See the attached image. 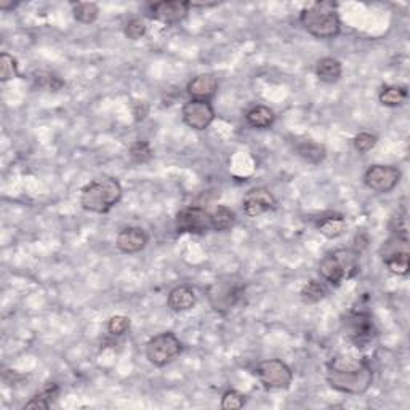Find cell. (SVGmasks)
Here are the masks:
<instances>
[{"mask_svg": "<svg viewBox=\"0 0 410 410\" xmlns=\"http://www.w3.org/2000/svg\"><path fill=\"white\" fill-rule=\"evenodd\" d=\"M210 216H212V226L213 231H228L234 225H236V213L226 205H216L213 210H210Z\"/></svg>", "mask_w": 410, "mask_h": 410, "instance_id": "cell-23", "label": "cell"}, {"mask_svg": "<svg viewBox=\"0 0 410 410\" xmlns=\"http://www.w3.org/2000/svg\"><path fill=\"white\" fill-rule=\"evenodd\" d=\"M191 10L189 2H180V0H162V2H156L149 7L151 18L167 26H173V24L182 23L186 16H188Z\"/></svg>", "mask_w": 410, "mask_h": 410, "instance_id": "cell-13", "label": "cell"}, {"mask_svg": "<svg viewBox=\"0 0 410 410\" xmlns=\"http://www.w3.org/2000/svg\"><path fill=\"white\" fill-rule=\"evenodd\" d=\"M247 397L238 390H228L221 396V409L223 410H239L245 406Z\"/></svg>", "mask_w": 410, "mask_h": 410, "instance_id": "cell-30", "label": "cell"}, {"mask_svg": "<svg viewBox=\"0 0 410 410\" xmlns=\"http://www.w3.org/2000/svg\"><path fill=\"white\" fill-rule=\"evenodd\" d=\"M277 205V201L273 192L268 188H263V186H258V188H252L247 191V194L244 196V213L250 218H255V216H260L266 212L274 210Z\"/></svg>", "mask_w": 410, "mask_h": 410, "instance_id": "cell-14", "label": "cell"}, {"mask_svg": "<svg viewBox=\"0 0 410 410\" xmlns=\"http://www.w3.org/2000/svg\"><path fill=\"white\" fill-rule=\"evenodd\" d=\"M327 293H329V291H327V287H325L324 282L312 279L310 282H306L303 288H301L300 298L306 305H315V303H319V301L327 297Z\"/></svg>", "mask_w": 410, "mask_h": 410, "instance_id": "cell-25", "label": "cell"}, {"mask_svg": "<svg viewBox=\"0 0 410 410\" xmlns=\"http://www.w3.org/2000/svg\"><path fill=\"white\" fill-rule=\"evenodd\" d=\"M175 226L182 234H205L213 229L209 210L197 207V205H189L180 210L175 218Z\"/></svg>", "mask_w": 410, "mask_h": 410, "instance_id": "cell-10", "label": "cell"}, {"mask_svg": "<svg viewBox=\"0 0 410 410\" xmlns=\"http://www.w3.org/2000/svg\"><path fill=\"white\" fill-rule=\"evenodd\" d=\"M18 77V62L13 55L4 52L0 55V81L8 82Z\"/></svg>", "mask_w": 410, "mask_h": 410, "instance_id": "cell-28", "label": "cell"}, {"mask_svg": "<svg viewBox=\"0 0 410 410\" xmlns=\"http://www.w3.org/2000/svg\"><path fill=\"white\" fill-rule=\"evenodd\" d=\"M129 154H130V159L134 160L135 164H148V162H151L154 158V151L146 140L135 141L130 146Z\"/></svg>", "mask_w": 410, "mask_h": 410, "instance_id": "cell-27", "label": "cell"}, {"mask_svg": "<svg viewBox=\"0 0 410 410\" xmlns=\"http://www.w3.org/2000/svg\"><path fill=\"white\" fill-rule=\"evenodd\" d=\"M149 112V107L144 101H135L134 102V114H135V120L136 122H140L144 117L148 116Z\"/></svg>", "mask_w": 410, "mask_h": 410, "instance_id": "cell-34", "label": "cell"}, {"mask_svg": "<svg viewBox=\"0 0 410 410\" xmlns=\"http://www.w3.org/2000/svg\"><path fill=\"white\" fill-rule=\"evenodd\" d=\"M295 153H297L298 158L303 159L308 164L317 165L324 162V159L327 158V149H325L324 144L316 143V141H300L295 144Z\"/></svg>", "mask_w": 410, "mask_h": 410, "instance_id": "cell-21", "label": "cell"}, {"mask_svg": "<svg viewBox=\"0 0 410 410\" xmlns=\"http://www.w3.org/2000/svg\"><path fill=\"white\" fill-rule=\"evenodd\" d=\"M245 120H247V124L253 127V129L266 130L274 125L276 114L269 106L257 105V106H252L250 110L245 112Z\"/></svg>", "mask_w": 410, "mask_h": 410, "instance_id": "cell-19", "label": "cell"}, {"mask_svg": "<svg viewBox=\"0 0 410 410\" xmlns=\"http://www.w3.org/2000/svg\"><path fill=\"white\" fill-rule=\"evenodd\" d=\"M300 23L308 34L312 37L329 40L341 31V20L334 2H316L305 8L300 15Z\"/></svg>", "mask_w": 410, "mask_h": 410, "instance_id": "cell-2", "label": "cell"}, {"mask_svg": "<svg viewBox=\"0 0 410 410\" xmlns=\"http://www.w3.org/2000/svg\"><path fill=\"white\" fill-rule=\"evenodd\" d=\"M146 31H148L146 23H144V20H141V18H138V16L130 18V20L127 21L125 26H124L125 37L130 39V40L143 39L144 35H146Z\"/></svg>", "mask_w": 410, "mask_h": 410, "instance_id": "cell-29", "label": "cell"}, {"mask_svg": "<svg viewBox=\"0 0 410 410\" xmlns=\"http://www.w3.org/2000/svg\"><path fill=\"white\" fill-rule=\"evenodd\" d=\"M359 273V252L354 249H339L327 253L319 264V274L329 284L339 287L341 282Z\"/></svg>", "mask_w": 410, "mask_h": 410, "instance_id": "cell-4", "label": "cell"}, {"mask_svg": "<svg viewBox=\"0 0 410 410\" xmlns=\"http://www.w3.org/2000/svg\"><path fill=\"white\" fill-rule=\"evenodd\" d=\"M402 173L394 165H372L364 173V184L378 194H388L401 182Z\"/></svg>", "mask_w": 410, "mask_h": 410, "instance_id": "cell-11", "label": "cell"}, {"mask_svg": "<svg viewBox=\"0 0 410 410\" xmlns=\"http://www.w3.org/2000/svg\"><path fill=\"white\" fill-rule=\"evenodd\" d=\"M244 292L245 286L240 281H236L234 277H221L209 286L207 298L215 312L228 315L242 300Z\"/></svg>", "mask_w": 410, "mask_h": 410, "instance_id": "cell-5", "label": "cell"}, {"mask_svg": "<svg viewBox=\"0 0 410 410\" xmlns=\"http://www.w3.org/2000/svg\"><path fill=\"white\" fill-rule=\"evenodd\" d=\"M383 263L390 273L407 276L410 269V253L407 234H393L383 245Z\"/></svg>", "mask_w": 410, "mask_h": 410, "instance_id": "cell-8", "label": "cell"}, {"mask_svg": "<svg viewBox=\"0 0 410 410\" xmlns=\"http://www.w3.org/2000/svg\"><path fill=\"white\" fill-rule=\"evenodd\" d=\"M345 332L356 348L364 349L375 340L377 325L369 311H351L345 319Z\"/></svg>", "mask_w": 410, "mask_h": 410, "instance_id": "cell-7", "label": "cell"}, {"mask_svg": "<svg viewBox=\"0 0 410 410\" xmlns=\"http://www.w3.org/2000/svg\"><path fill=\"white\" fill-rule=\"evenodd\" d=\"M330 388L339 393L361 396L373 385V369L364 358L353 354H339L330 359L325 373Z\"/></svg>", "mask_w": 410, "mask_h": 410, "instance_id": "cell-1", "label": "cell"}, {"mask_svg": "<svg viewBox=\"0 0 410 410\" xmlns=\"http://www.w3.org/2000/svg\"><path fill=\"white\" fill-rule=\"evenodd\" d=\"M317 231L327 239H339L346 233V220L340 213H327L321 216L316 223Z\"/></svg>", "mask_w": 410, "mask_h": 410, "instance_id": "cell-18", "label": "cell"}, {"mask_svg": "<svg viewBox=\"0 0 410 410\" xmlns=\"http://www.w3.org/2000/svg\"><path fill=\"white\" fill-rule=\"evenodd\" d=\"M122 186L116 178H96L82 188L81 205L87 212L107 213L122 199Z\"/></svg>", "mask_w": 410, "mask_h": 410, "instance_id": "cell-3", "label": "cell"}, {"mask_svg": "<svg viewBox=\"0 0 410 410\" xmlns=\"http://www.w3.org/2000/svg\"><path fill=\"white\" fill-rule=\"evenodd\" d=\"M59 396V387L57 383H47L44 388H42L37 394H34L31 397V401H28L24 404V410L26 409H50L52 402Z\"/></svg>", "mask_w": 410, "mask_h": 410, "instance_id": "cell-22", "label": "cell"}, {"mask_svg": "<svg viewBox=\"0 0 410 410\" xmlns=\"http://www.w3.org/2000/svg\"><path fill=\"white\" fill-rule=\"evenodd\" d=\"M378 100L383 106L397 107L406 102L407 88L401 86H385L382 90H380Z\"/></svg>", "mask_w": 410, "mask_h": 410, "instance_id": "cell-24", "label": "cell"}, {"mask_svg": "<svg viewBox=\"0 0 410 410\" xmlns=\"http://www.w3.org/2000/svg\"><path fill=\"white\" fill-rule=\"evenodd\" d=\"M183 351V343L173 332H162L146 343V359L154 367H165Z\"/></svg>", "mask_w": 410, "mask_h": 410, "instance_id": "cell-6", "label": "cell"}, {"mask_svg": "<svg viewBox=\"0 0 410 410\" xmlns=\"http://www.w3.org/2000/svg\"><path fill=\"white\" fill-rule=\"evenodd\" d=\"M148 240L149 238H148V234L144 233V229L138 226H129V228H124L122 231L117 234L116 245L122 253H127V255H134V253L144 250V247L148 245Z\"/></svg>", "mask_w": 410, "mask_h": 410, "instance_id": "cell-15", "label": "cell"}, {"mask_svg": "<svg viewBox=\"0 0 410 410\" xmlns=\"http://www.w3.org/2000/svg\"><path fill=\"white\" fill-rule=\"evenodd\" d=\"M255 375L266 390H287L293 380L292 369L281 359L262 361L257 365Z\"/></svg>", "mask_w": 410, "mask_h": 410, "instance_id": "cell-9", "label": "cell"}, {"mask_svg": "<svg viewBox=\"0 0 410 410\" xmlns=\"http://www.w3.org/2000/svg\"><path fill=\"white\" fill-rule=\"evenodd\" d=\"M72 13L76 21L82 24H92L100 16V7L95 2H77L72 5Z\"/></svg>", "mask_w": 410, "mask_h": 410, "instance_id": "cell-26", "label": "cell"}, {"mask_svg": "<svg viewBox=\"0 0 410 410\" xmlns=\"http://www.w3.org/2000/svg\"><path fill=\"white\" fill-rule=\"evenodd\" d=\"M130 325H131L130 317H127L124 315H116L110 317V321H107V332L114 336H120L129 332Z\"/></svg>", "mask_w": 410, "mask_h": 410, "instance_id": "cell-32", "label": "cell"}, {"mask_svg": "<svg viewBox=\"0 0 410 410\" xmlns=\"http://www.w3.org/2000/svg\"><path fill=\"white\" fill-rule=\"evenodd\" d=\"M183 122L192 130H207L215 120V110L210 101L189 100L182 110Z\"/></svg>", "mask_w": 410, "mask_h": 410, "instance_id": "cell-12", "label": "cell"}, {"mask_svg": "<svg viewBox=\"0 0 410 410\" xmlns=\"http://www.w3.org/2000/svg\"><path fill=\"white\" fill-rule=\"evenodd\" d=\"M197 303L196 291L189 286H177L168 293L167 305L173 312L189 311Z\"/></svg>", "mask_w": 410, "mask_h": 410, "instance_id": "cell-17", "label": "cell"}, {"mask_svg": "<svg viewBox=\"0 0 410 410\" xmlns=\"http://www.w3.org/2000/svg\"><path fill=\"white\" fill-rule=\"evenodd\" d=\"M343 66L339 59L334 57L321 58L316 64L317 79L324 83H335L341 79Z\"/></svg>", "mask_w": 410, "mask_h": 410, "instance_id": "cell-20", "label": "cell"}, {"mask_svg": "<svg viewBox=\"0 0 410 410\" xmlns=\"http://www.w3.org/2000/svg\"><path fill=\"white\" fill-rule=\"evenodd\" d=\"M16 7V4L13 2H7V0H0V10L2 11H10Z\"/></svg>", "mask_w": 410, "mask_h": 410, "instance_id": "cell-35", "label": "cell"}, {"mask_svg": "<svg viewBox=\"0 0 410 410\" xmlns=\"http://www.w3.org/2000/svg\"><path fill=\"white\" fill-rule=\"evenodd\" d=\"M377 141H378L377 135L370 134V131H361V134H358V135L354 136L353 146H354L356 151H358L359 154H365V153H369V151H372L373 148H375Z\"/></svg>", "mask_w": 410, "mask_h": 410, "instance_id": "cell-31", "label": "cell"}, {"mask_svg": "<svg viewBox=\"0 0 410 410\" xmlns=\"http://www.w3.org/2000/svg\"><path fill=\"white\" fill-rule=\"evenodd\" d=\"M186 92L191 100L210 101L218 92V79L213 74H199L189 81Z\"/></svg>", "mask_w": 410, "mask_h": 410, "instance_id": "cell-16", "label": "cell"}, {"mask_svg": "<svg viewBox=\"0 0 410 410\" xmlns=\"http://www.w3.org/2000/svg\"><path fill=\"white\" fill-rule=\"evenodd\" d=\"M34 79L37 81L40 87H45L48 90H52V92H58V90L63 88L64 86V82L59 79L58 76L50 74V72H39V74H35Z\"/></svg>", "mask_w": 410, "mask_h": 410, "instance_id": "cell-33", "label": "cell"}]
</instances>
